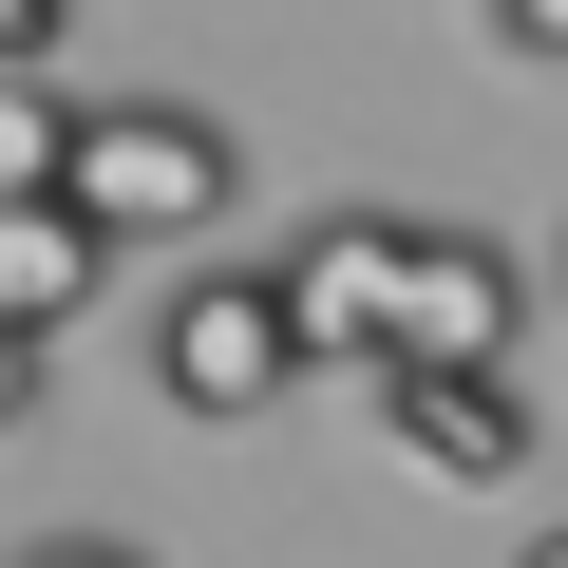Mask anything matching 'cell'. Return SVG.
I'll return each mask as SVG.
<instances>
[{"instance_id":"cell-1","label":"cell","mask_w":568,"mask_h":568,"mask_svg":"<svg viewBox=\"0 0 568 568\" xmlns=\"http://www.w3.org/2000/svg\"><path fill=\"white\" fill-rule=\"evenodd\" d=\"M323 361H304V323H284V265H190L171 304H152V398L171 417H284Z\"/></svg>"},{"instance_id":"cell-2","label":"cell","mask_w":568,"mask_h":568,"mask_svg":"<svg viewBox=\"0 0 568 568\" xmlns=\"http://www.w3.org/2000/svg\"><path fill=\"white\" fill-rule=\"evenodd\" d=\"M227 190H246L227 114H190V95H95V133H77V209H95L114 246H209Z\"/></svg>"},{"instance_id":"cell-3","label":"cell","mask_w":568,"mask_h":568,"mask_svg":"<svg viewBox=\"0 0 568 568\" xmlns=\"http://www.w3.org/2000/svg\"><path fill=\"white\" fill-rule=\"evenodd\" d=\"M398 284H417V227L398 209H323L304 246H284V323H304V361H398Z\"/></svg>"},{"instance_id":"cell-4","label":"cell","mask_w":568,"mask_h":568,"mask_svg":"<svg viewBox=\"0 0 568 568\" xmlns=\"http://www.w3.org/2000/svg\"><path fill=\"white\" fill-rule=\"evenodd\" d=\"M511 342H530V265H511L493 227H417L398 361H436V379H511Z\"/></svg>"},{"instance_id":"cell-5","label":"cell","mask_w":568,"mask_h":568,"mask_svg":"<svg viewBox=\"0 0 568 568\" xmlns=\"http://www.w3.org/2000/svg\"><path fill=\"white\" fill-rule=\"evenodd\" d=\"M361 398H379V436H398L417 474H455V493L530 474V398H511V379H436V361H379Z\"/></svg>"},{"instance_id":"cell-6","label":"cell","mask_w":568,"mask_h":568,"mask_svg":"<svg viewBox=\"0 0 568 568\" xmlns=\"http://www.w3.org/2000/svg\"><path fill=\"white\" fill-rule=\"evenodd\" d=\"M95 284H114V227H95L77 190H58V209H0V323H20V361H0V379H20V398H39V342H77Z\"/></svg>"},{"instance_id":"cell-7","label":"cell","mask_w":568,"mask_h":568,"mask_svg":"<svg viewBox=\"0 0 568 568\" xmlns=\"http://www.w3.org/2000/svg\"><path fill=\"white\" fill-rule=\"evenodd\" d=\"M77 133H95V114H77L58 77H0V209H58V190H77Z\"/></svg>"},{"instance_id":"cell-8","label":"cell","mask_w":568,"mask_h":568,"mask_svg":"<svg viewBox=\"0 0 568 568\" xmlns=\"http://www.w3.org/2000/svg\"><path fill=\"white\" fill-rule=\"evenodd\" d=\"M58 39H77V0H0V77H58Z\"/></svg>"},{"instance_id":"cell-9","label":"cell","mask_w":568,"mask_h":568,"mask_svg":"<svg viewBox=\"0 0 568 568\" xmlns=\"http://www.w3.org/2000/svg\"><path fill=\"white\" fill-rule=\"evenodd\" d=\"M493 39L511 58H568V0H493Z\"/></svg>"},{"instance_id":"cell-10","label":"cell","mask_w":568,"mask_h":568,"mask_svg":"<svg viewBox=\"0 0 568 568\" xmlns=\"http://www.w3.org/2000/svg\"><path fill=\"white\" fill-rule=\"evenodd\" d=\"M20 568H152V549H114V530H39Z\"/></svg>"},{"instance_id":"cell-11","label":"cell","mask_w":568,"mask_h":568,"mask_svg":"<svg viewBox=\"0 0 568 568\" xmlns=\"http://www.w3.org/2000/svg\"><path fill=\"white\" fill-rule=\"evenodd\" d=\"M530 568H568V530H530Z\"/></svg>"},{"instance_id":"cell-12","label":"cell","mask_w":568,"mask_h":568,"mask_svg":"<svg viewBox=\"0 0 568 568\" xmlns=\"http://www.w3.org/2000/svg\"><path fill=\"white\" fill-rule=\"evenodd\" d=\"M549 284H568V246H549Z\"/></svg>"}]
</instances>
